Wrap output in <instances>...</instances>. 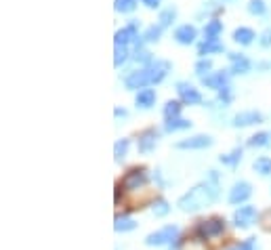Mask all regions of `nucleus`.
Listing matches in <instances>:
<instances>
[{
  "label": "nucleus",
  "instance_id": "nucleus-38",
  "mask_svg": "<svg viewBox=\"0 0 271 250\" xmlns=\"http://www.w3.org/2000/svg\"><path fill=\"white\" fill-rule=\"evenodd\" d=\"M143 5H145L147 9H156L158 5H160V0H143Z\"/></svg>",
  "mask_w": 271,
  "mask_h": 250
},
{
  "label": "nucleus",
  "instance_id": "nucleus-32",
  "mask_svg": "<svg viewBox=\"0 0 271 250\" xmlns=\"http://www.w3.org/2000/svg\"><path fill=\"white\" fill-rule=\"evenodd\" d=\"M229 250H257V238H248L240 244H234Z\"/></svg>",
  "mask_w": 271,
  "mask_h": 250
},
{
  "label": "nucleus",
  "instance_id": "nucleus-25",
  "mask_svg": "<svg viewBox=\"0 0 271 250\" xmlns=\"http://www.w3.org/2000/svg\"><path fill=\"white\" fill-rule=\"evenodd\" d=\"M269 137H271L269 132H257V134H253V137L248 139V145H250V147H265L269 143Z\"/></svg>",
  "mask_w": 271,
  "mask_h": 250
},
{
  "label": "nucleus",
  "instance_id": "nucleus-6",
  "mask_svg": "<svg viewBox=\"0 0 271 250\" xmlns=\"http://www.w3.org/2000/svg\"><path fill=\"white\" fill-rule=\"evenodd\" d=\"M177 93L181 97L183 103H189V105H196V103H202V95L198 90L189 84V82H177Z\"/></svg>",
  "mask_w": 271,
  "mask_h": 250
},
{
  "label": "nucleus",
  "instance_id": "nucleus-21",
  "mask_svg": "<svg viewBox=\"0 0 271 250\" xmlns=\"http://www.w3.org/2000/svg\"><path fill=\"white\" fill-rule=\"evenodd\" d=\"M223 32V24L219 19H212V21H208L206 24V28H204V36H206V40H217V36Z\"/></svg>",
  "mask_w": 271,
  "mask_h": 250
},
{
  "label": "nucleus",
  "instance_id": "nucleus-24",
  "mask_svg": "<svg viewBox=\"0 0 271 250\" xmlns=\"http://www.w3.org/2000/svg\"><path fill=\"white\" fill-rule=\"evenodd\" d=\"M151 213H153L156 217H166V215L170 213L168 202H166V200H156V202L151 204Z\"/></svg>",
  "mask_w": 271,
  "mask_h": 250
},
{
  "label": "nucleus",
  "instance_id": "nucleus-14",
  "mask_svg": "<svg viewBox=\"0 0 271 250\" xmlns=\"http://www.w3.org/2000/svg\"><path fill=\"white\" fill-rule=\"evenodd\" d=\"M134 38H139L137 36V21H132V24H128L120 32H116V44H124V47H126V44L130 40H134Z\"/></svg>",
  "mask_w": 271,
  "mask_h": 250
},
{
  "label": "nucleus",
  "instance_id": "nucleus-1",
  "mask_svg": "<svg viewBox=\"0 0 271 250\" xmlns=\"http://www.w3.org/2000/svg\"><path fill=\"white\" fill-rule=\"evenodd\" d=\"M219 196V185H217V172L210 170V181H202L193 189H189L185 196H181L177 206L183 213H196L200 208L212 204Z\"/></svg>",
  "mask_w": 271,
  "mask_h": 250
},
{
  "label": "nucleus",
  "instance_id": "nucleus-5",
  "mask_svg": "<svg viewBox=\"0 0 271 250\" xmlns=\"http://www.w3.org/2000/svg\"><path fill=\"white\" fill-rule=\"evenodd\" d=\"M257 219V208L255 206H240L236 213H234V223L236 227L240 229H246V227H250Z\"/></svg>",
  "mask_w": 271,
  "mask_h": 250
},
{
  "label": "nucleus",
  "instance_id": "nucleus-17",
  "mask_svg": "<svg viewBox=\"0 0 271 250\" xmlns=\"http://www.w3.org/2000/svg\"><path fill=\"white\" fill-rule=\"evenodd\" d=\"M134 103H137V107L149 109L156 103V93H153L151 88H143V90H139V95H137V99H134Z\"/></svg>",
  "mask_w": 271,
  "mask_h": 250
},
{
  "label": "nucleus",
  "instance_id": "nucleus-23",
  "mask_svg": "<svg viewBox=\"0 0 271 250\" xmlns=\"http://www.w3.org/2000/svg\"><path fill=\"white\" fill-rule=\"evenodd\" d=\"M253 168H255L259 175H263V177L271 175V158H267V156H263V158H257V160H255V164H253Z\"/></svg>",
  "mask_w": 271,
  "mask_h": 250
},
{
  "label": "nucleus",
  "instance_id": "nucleus-15",
  "mask_svg": "<svg viewBox=\"0 0 271 250\" xmlns=\"http://www.w3.org/2000/svg\"><path fill=\"white\" fill-rule=\"evenodd\" d=\"M196 28L193 26H181V28H177V32H175V40L179 42V44H191L193 40H196Z\"/></svg>",
  "mask_w": 271,
  "mask_h": 250
},
{
  "label": "nucleus",
  "instance_id": "nucleus-4",
  "mask_svg": "<svg viewBox=\"0 0 271 250\" xmlns=\"http://www.w3.org/2000/svg\"><path fill=\"white\" fill-rule=\"evenodd\" d=\"M147 170L145 168H130L126 172V177L122 179V187L128 189V191H134V189H139L147 183Z\"/></svg>",
  "mask_w": 271,
  "mask_h": 250
},
{
  "label": "nucleus",
  "instance_id": "nucleus-20",
  "mask_svg": "<svg viewBox=\"0 0 271 250\" xmlns=\"http://www.w3.org/2000/svg\"><path fill=\"white\" fill-rule=\"evenodd\" d=\"M234 40H236L238 44H250V42L255 40V32H253L250 28H238V30L234 32Z\"/></svg>",
  "mask_w": 271,
  "mask_h": 250
},
{
  "label": "nucleus",
  "instance_id": "nucleus-7",
  "mask_svg": "<svg viewBox=\"0 0 271 250\" xmlns=\"http://www.w3.org/2000/svg\"><path fill=\"white\" fill-rule=\"evenodd\" d=\"M250 196H253L250 183H248V181H238V183L231 187V191H229V202L231 204H242V202H246Z\"/></svg>",
  "mask_w": 271,
  "mask_h": 250
},
{
  "label": "nucleus",
  "instance_id": "nucleus-37",
  "mask_svg": "<svg viewBox=\"0 0 271 250\" xmlns=\"http://www.w3.org/2000/svg\"><path fill=\"white\" fill-rule=\"evenodd\" d=\"M261 44H263V47H271V26L263 32V36H261Z\"/></svg>",
  "mask_w": 271,
  "mask_h": 250
},
{
  "label": "nucleus",
  "instance_id": "nucleus-36",
  "mask_svg": "<svg viewBox=\"0 0 271 250\" xmlns=\"http://www.w3.org/2000/svg\"><path fill=\"white\" fill-rule=\"evenodd\" d=\"M219 101H221L223 105L231 103V88H229V86H223V88L219 90Z\"/></svg>",
  "mask_w": 271,
  "mask_h": 250
},
{
  "label": "nucleus",
  "instance_id": "nucleus-29",
  "mask_svg": "<svg viewBox=\"0 0 271 250\" xmlns=\"http://www.w3.org/2000/svg\"><path fill=\"white\" fill-rule=\"evenodd\" d=\"M126 151H128V139H120V141H116V145H114V156H116V162H122V160H124Z\"/></svg>",
  "mask_w": 271,
  "mask_h": 250
},
{
  "label": "nucleus",
  "instance_id": "nucleus-31",
  "mask_svg": "<svg viewBox=\"0 0 271 250\" xmlns=\"http://www.w3.org/2000/svg\"><path fill=\"white\" fill-rule=\"evenodd\" d=\"M175 17H177V11L170 7V9H166V11H162L160 13V28H166V26H170L172 21H175Z\"/></svg>",
  "mask_w": 271,
  "mask_h": 250
},
{
  "label": "nucleus",
  "instance_id": "nucleus-11",
  "mask_svg": "<svg viewBox=\"0 0 271 250\" xmlns=\"http://www.w3.org/2000/svg\"><path fill=\"white\" fill-rule=\"evenodd\" d=\"M259 122H263V116L259 111H242L234 118V126H238V128L253 126V124H259Z\"/></svg>",
  "mask_w": 271,
  "mask_h": 250
},
{
  "label": "nucleus",
  "instance_id": "nucleus-13",
  "mask_svg": "<svg viewBox=\"0 0 271 250\" xmlns=\"http://www.w3.org/2000/svg\"><path fill=\"white\" fill-rule=\"evenodd\" d=\"M202 84L208 86V88H217V90H221L223 86H227V72H215V74H208L206 78H202Z\"/></svg>",
  "mask_w": 271,
  "mask_h": 250
},
{
  "label": "nucleus",
  "instance_id": "nucleus-27",
  "mask_svg": "<svg viewBox=\"0 0 271 250\" xmlns=\"http://www.w3.org/2000/svg\"><path fill=\"white\" fill-rule=\"evenodd\" d=\"M179 113H181V103H177V101H168V103L164 105V116H166V120H175V118H179Z\"/></svg>",
  "mask_w": 271,
  "mask_h": 250
},
{
  "label": "nucleus",
  "instance_id": "nucleus-35",
  "mask_svg": "<svg viewBox=\"0 0 271 250\" xmlns=\"http://www.w3.org/2000/svg\"><path fill=\"white\" fill-rule=\"evenodd\" d=\"M248 11H250L253 15H263L265 13V3L263 0H250V3H248Z\"/></svg>",
  "mask_w": 271,
  "mask_h": 250
},
{
  "label": "nucleus",
  "instance_id": "nucleus-30",
  "mask_svg": "<svg viewBox=\"0 0 271 250\" xmlns=\"http://www.w3.org/2000/svg\"><path fill=\"white\" fill-rule=\"evenodd\" d=\"M210 67H212V61H210V59H200V61L196 63V74H198L200 78H206L208 72H210Z\"/></svg>",
  "mask_w": 271,
  "mask_h": 250
},
{
  "label": "nucleus",
  "instance_id": "nucleus-39",
  "mask_svg": "<svg viewBox=\"0 0 271 250\" xmlns=\"http://www.w3.org/2000/svg\"><path fill=\"white\" fill-rule=\"evenodd\" d=\"M116 116H118V118H120V116L124 118V116H126V109H120V107H116Z\"/></svg>",
  "mask_w": 271,
  "mask_h": 250
},
{
  "label": "nucleus",
  "instance_id": "nucleus-2",
  "mask_svg": "<svg viewBox=\"0 0 271 250\" xmlns=\"http://www.w3.org/2000/svg\"><path fill=\"white\" fill-rule=\"evenodd\" d=\"M225 232V221L221 217H212V219H206V221H200L198 227H196V236L200 240H210V238H217Z\"/></svg>",
  "mask_w": 271,
  "mask_h": 250
},
{
  "label": "nucleus",
  "instance_id": "nucleus-3",
  "mask_svg": "<svg viewBox=\"0 0 271 250\" xmlns=\"http://www.w3.org/2000/svg\"><path fill=\"white\" fill-rule=\"evenodd\" d=\"M179 236V227L177 225H166L162 227L160 232H153L145 238V244L147 246H164V244H170L172 246V240H177Z\"/></svg>",
  "mask_w": 271,
  "mask_h": 250
},
{
  "label": "nucleus",
  "instance_id": "nucleus-18",
  "mask_svg": "<svg viewBox=\"0 0 271 250\" xmlns=\"http://www.w3.org/2000/svg\"><path fill=\"white\" fill-rule=\"evenodd\" d=\"M225 47L219 40H204L198 47V55H212V53H221Z\"/></svg>",
  "mask_w": 271,
  "mask_h": 250
},
{
  "label": "nucleus",
  "instance_id": "nucleus-22",
  "mask_svg": "<svg viewBox=\"0 0 271 250\" xmlns=\"http://www.w3.org/2000/svg\"><path fill=\"white\" fill-rule=\"evenodd\" d=\"M185 128H191V122L189 120H183V118L166 120V124H164V130L166 132H177V130H185Z\"/></svg>",
  "mask_w": 271,
  "mask_h": 250
},
{
  "label": "nucleus",
  "instance_id": "nucleus-19",
  "mask_svg": "<svg viewBox=\"0 0 271 250\" xmlns=\"http://www.w3.org/2000/svg\"><path fill=\"white\" fill-rule=\"evenodd\" d=\"M134 227H137V223H134L130 217H126V215H118L116 217V221H114V229L116 232H132Z\"/></svg>",
  "mask_w": 271,
  "mask_h": 250
},
{
  "label": "nucleus",
  "instance_id": "nucleus-34",
  "mask_svg": "<svg viewBox=\"0 0 271 250\" xmlns=\"http://www.w3.org/2000/svg\"><path fill=\"white\" fill-rule=\"evenodd\" d=\"M160 34H162V28H160V26H151V28H147L143 40H147V42H156L158 38H160Z\"/></svg>",
  "mask_w": 271,
  "mask_h": 250
},
{
  "label": "nucleus",
  "instance_id": "nucleus-16",
  "mask_svg": "<svg viewBox=\"0 0 271 250\" xmlns=\"http://www.w3.org/2000/svg\"><path fill=\"white\" fill-rule=\"evenodd\" d=\"M229 59H231V74H246L250 70V61H248L244 55L229 53Z\"/></svg>",
  "mask_w": 271,
  "mask_h": 250
},
{
  "label": "nucleus",
  "instance_id": "nucleus-8",
  "mask_svg": "<svg viewBox=\"0 0 271 250\" xmlns=\"http://www.w3.org/2000/svg\"><path fill=\"white\" fill-rule=\"evenodd\" d=\"M210 145H212V139L208 134H196V137H189V139H183L177 143L179 149H204Z\"/></svg>",
  "mask_w": 271,
  "mask_h": 250
},
{
  "label": "nucleus",
  "instance_id": "nucleus-10",
  "mask_svg": "<svg viewBox=\"0 0 271 250\" xmlns=\"http://www.w3.org/2000/svg\"><path fill=\"white\" fill-rule=\"evenodd\" d=\"M126 88H143L145 84H151V76H149V70L145 67V70H139V72H132L126 76L124 80Z\"/></svg>",
  "mask_w": 271,
  "mask_h": 250
},
{
  "label": "nucleus",
  "instance_id": "nucleus-26",
  "mask_svg": "<svg viewBox=\"0 0 271 250\" xmlns=\"http://www.w3.org/2000/svg\"><path fill=\"white\" fill-rule=\"evenodd\" d=\"M240 158H242V149H240V147H236L231 153H225V156H221L219 160H221L223 164H227V166H236V164L240 162Z\"/></svg>",
  "mask_w": 271,
  "mask_h": 250
},
{
  "label": "nucleus",
  "instance_id": "nucleus-12",
  "mask_svg": "<svg viewBox=\"0 0 271 250\" xmlns=\"http://www.w3.org/2000/svg\"><path fill=\"white\" fill-rule=\"evenodd\" d=\"M156 143H158V132L153 128H149L139 137V151L141 153H149L156 147Z\"/></svg>",
  "mask_w": 271,
  "mask_h": 250
},
{
  "label": "nucleus",
  "instance_id": "nucleus-33",
  "mask_svg": "<svg viewBox=\"0 0 271 250\" xmlns=\"http://www.w3.org/2000/svg\"><path fill=\"white\" fill-rule=\"evenodd\" d=\"M126 55H128V51H126L124 44H116V57H114L116 67H120V65L126 61Z\"/></svg>",
  "mask_w": 271,
  "mask_h": 250
},
{
  "label": "nucleus",
  "instance_id": "nucleus-9",
  "mask_svg": "<svg viewBox=\"0 0 271 250\" xmlns=\"http://www.w3.org/2000/svg\"><path fill=\"white\" fill-rule=\"evenodd\" d=\"M147 70H149V76H151V84H158V82H162L164 76L168 74L170 70V63L168 61H160V59H156L147 65Z\"/></svg>",
  "mask_w": 271,
  "mask_h": 250
},
{
  "label": "nucleus",
  "instance_id": "nucleus-28",
  "mask_svg": "<svg viewBox=\"0 0 271 250\" xmlns=\"http://www.w3.org/2000/svg\"><path fill=\"white\" fill-rule=\"evenodd\" d=\"M134 7H137V0H116L114 3V9L118 13H132Z\"/></svg>",
  "mask_w": 271,
  "mask_h": 250
}]
</instances>
